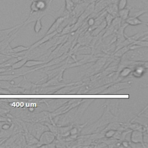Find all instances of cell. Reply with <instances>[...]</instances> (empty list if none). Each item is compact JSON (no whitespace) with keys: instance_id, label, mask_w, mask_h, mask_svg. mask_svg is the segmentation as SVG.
Returning a JSON list of instances; mask_svg holds the SVG:
<instances>
[{"instance_id":"9c48e42d","label":"cell","mask_w":148,"mask_h":148,"mask_svg":"<svg viewBox=\"0 0 148 148\" xmlns=\"http://www.w3.org/2000/svg\"><path fill=\"white\" fill-rule=\"evenodd\" d=\"M104 105L108 107L112 114L115 116H118L119 105V101L118 99H108L106 101Z\"/></svg>"},{"instance_id":"603a6c76","label":"cell","mask_w":148,"mask_h":148,"mask_svg":"<svg viewBox=\"0 0 148 148\" xmlns=\"http://www.w3.org/2000/svg\"><path fill=\"white\" fill-rule=\"evenodd\" d=\"M28 60L27 58H22L17 61H16V62H14L12 66H11V68L12 69H18L20 68L23 66H24V64L25 63V62Z\"/></svg>"},{"instance_id":"4dcf8cb0","label":"cell","mask_w":148,"mask_h":148,"mask_svg":"<svg viewBox=\"0 0 148 148\" xmlns=\"http://www.w3.org/2000/svg\"><path fill=\"white\" fill-rule=\"evenodd\" d=\"M127 2H128V0H119L117 3L118 9L120 10L126 8L127 5Z\"/></svg>"},{"instance_id":"8d00e7d4","label":"cell","mask_w":148,"mask_h":148,"mask_svg":"<svg viewBox=\"0 0 148 148\" xmlns=\"http://www.w3.org/2000/svg\"><path fill=\"white\" fill-rule=\"evenodd\" d=\"M11 125H12V124H9V123H8V124H3L2 126V129H3V130H7V129H8V128H9L10 127V126H11Z\"/></svg>"},{"instance_id":"9a60e30c","label":"cell","mask_w":148,"mask_h":148,"mask_svg":"<svg viewBox=\"0 0 148 148\" xmlns=\"http://www.w3.org/2000/svg\"><path fill=\"white\" fill-rule=\"evenodd\" d=\"M147 12V9H138L134 8H130L129 16L128 17H139L142 14Z\"/></svg>"},{"instance_id":"484cf974","label":"cell","mask_w":148,"mask_h":148,"mask_svg":"<svg viewBox=\"0 0 148 148\" xmlns=\"http://www.w3.org/2000/svg\"><path fill=\"white\" fill-rule=\"evenodd\" d=\"M34 25V32L36 34V35H37V34L40 31V30L42 28V18H38L37 20H36Z\"/></svg>"},{"instance_id":"44dd1931","label":"cell","mask_w":148,"mask_h":148,"mask_svg":"<svg viewBox=\"0 0 148 148\" xmlns=\"http://www.w3.org/2000/svg\"><path fill=\"white\" fill-rule=\"evenodd\" d=\"M129 12H130V8H125L124 9L119 10L117 16L120 17L122 20V21L125 20L128 17Z\"/></svg>"},{"instance_id":"7c38bea8","label":"cell","mask_w":148,"mask_h":148,"mask_svg":"<svg viewBox=\"0 0 148 148\" xmlns=\"http://www.w3.org/2000/svg\"><path fill=\"white\" fill-rule=\"evenodd\" d=\"M21 27V24H18L17 25H15L14 27L7 28V29H0V42L2 40L6 39L8 37H9L12 32L16 30V29L19 28Z\"/></svg>"},{"instance_id":"1f68e13d","label":"cell","mask_w":148,"mask_h":148,"mask_svg":"<svg viewBox=\"0 0 148 148\" xmlns=\"http://www.w3.org/2000/svg\"><path fill=\"white\" fill-rule=\"evenodd\" d=\"M30 9H31L30 12H34L38 11V9L37 8L36 4V1H32V2L30 5Z\"/></svg>"},{"instance_id":"5bb4252c","label":"cell","mask_w":148,"mask_h":148,"mask_svg":"<svg viewBox=\"0 0 148 148\" xmlns=\"http://www.w3.org/2000/svg\"><path fill=\"white\" fill-rule=\"evenodd\" d=\"M125 23H127L128 25H132V26H136L138 25H145L147 26V23L143 21L140 20L138 17H128L125 20Z\"/></svg>"},{"instance_id":"f546056e","label":"cell","mask_w":148,"mask_h":148,"mask_svg":"<svg viewBox=\"0 0 148 148\" xmlns=\"http://www.w3.org/2000/svg\"><path fill=\"white\" fill-rule=\"evenodd\" d=\"M116 132V130H108L104 131V138H106V139L109 138H112L114 133Z\"/></svg>"},{"instance_id":"74e56055","label":"cell","mask_w":148,"mask_h":148,"mask_svg":"<svg viewBox=\"0 0 148 148\" xmlns=\"http://www.w3.org/2000/svg\"><path fill=\"white\" fill-rule=\"evenodd\" d=\"M12 68H0V73H2V72H3L5 71H8V70H10Z\"/></svg>"},{"instance_id":"4fadbf2b","label":"cell","mask_w":148,"mask_h":148,"mask_svg":"<svg viewBox=\"0 0 148 148\" xmlns=\"http://www.w3.org/2000/svg\"><path fill=\"white\" fill-rule=\"evenodd\" d=\"M65 18V16H59L57 17L55 21H54V23H53V24L50 27V28H49L45 34V35L49 34L54 31H56L58 28V27H60V25L64 20Z\"/></svg>"},{"instance_id":"8992f818","label":"cell","mask_w":148,"mask_h":148,"mask_svg":"<svg viewBox=\"0 0 148 148\" xmlns=\"http://www.w3.org/2000/svg\"><path fill=\"white\" fill-rule=\"evenodd\" d=\"M147 69V61L143 62V64L136 65L133 67L131 75L135 78L142 77L146 72Z\"/></svg>"},{"instance_id":"836d02e7","label":"cell","mask_w":148,"mask_h":148,"mask_svg":"<svg viewBox=\"0 0 148 148\" xmlns=\"http://www.w3.org/2000/svg\"><path fill=\"white\" fill-rule=\"evenodd\" d=\"M121 146H123V147H128L130 146V142L127 140H124L121 141Z\"/></svg>"},{"instance_id":"e0dca14e","label":"cell","mask_w":148,"mask_h":148,"mask_svg":"<svg viewBox=\"0 0 148 148\" xmlns=\"http://www.w3.org/2000/svg\"><path fill=\"white\" fill-rule=\"evenodd\" d=\"M106 23L104 20L98 26H97L95 28H94L91 31H90V33L92 36H96L99 35L102 32V31H103L105 28H106Z\"/></svg>"},{"instance_id":"d590c367","label":"cell","mask_w":148,"mask_h":148,"mask_svg":"<svg viewBox=\"0 0 148 148\" xmlns=\"http://www.w3.org/2000/svg\"><path fill=\"white\" fill-rule=\"evenodd\" d=\"M7 121L11 122L10 120L8 118L0 116V122H7Z\"/></svg>"},{"instance_id":"3957f363","label":"cell","mask_w":148,"mask_h":148,"mask_svg":"<svg viewBox=\"0 0 148 148\" xmlns=\"http://www.w3.org/2000/svg\"><path fill=\"white\" fill-rule=\"evenodd\" d=\"M131 82H117L116 83H113L108 87H107L103 91H102V93L104 94H114L120 90L130 88L131 87Z\"/></svg>"},{"instance_id":"f35d334b","label":"cell","mask_w":148,"mask_h":148,"mask_svg":"<svg viewBox=\"0 0 148 148\" xmlns=\"http://www.w3.org/2000/svg\"><path fill=\"white\" fill-rule=\"evenodd\" d=\"M71 1H72L75 5H76V4H77V3H80V2H82V0H71Z\"/></svg>"},{"instance_id":"cb8c5ba5","label":"cell","mask_w":148,"mask_h":148,"mask_svg":"<svg viewBox=\"0 0 148 148\" xmlns=\"http://www.w3.org/2000/svg\"><path fill=\"white\" fill-rule=\"evenodd\" d=\"M65 9L68 12V13H72L73 11L75 4L71 1V0H65Z\"/></svg>"},{"instance_id":"ba28073f","label":"cell","mask_w":148,"mask_h":148,"mask_svg":"<svg viewBox=\"0 0 148 148\" xmlns=\"http://www.w3.org/2000/svg\"><path fill=\"white\" fill-rule=\"evenodd\" d=\"M57 34H58V32L56 31H54V32H53L52 33H50L49 34L44 35V36L42 37V38L40 39L37 42H36L35 43L32 44L31 46H30L29 47V50H32V49H35L37 48L39 46L42 45V44L45 43V42H46L48 40H49L50 39H51L54 36L57 35Z\"/></svg>"},{"instance_id":"e575fe53","label":"cell","mask_w":148,"mask_h":148,"mask_svg":"<svg viewBox=\"0 0 148 148\" xmlns=\"http://www.w3.org/2000/svg\"><path fill=\"white\" fill-rule=\"evenodd\" d=\"M10 93H11V92L9 90L0 88V94H10Z\"/></svg>"},{"instance_id":"83f0119b","label":"cell","mask_w":148,"mask_h":148,"mask_svg":"<svg viewBox=\"0 0 148 148\" xmlns=\"http://www.w3.org/2000/svg\"><path fill=\"white\" fill-rule=\"evenodd\" d=\"M115 17H114L113 16L111 15L110 14H109L108 13H106L105 16V21H106V27H108L112 23L113 20L114 19Z\"/></svg>"},{"instance_id":"52a82bcc","label":"cell","mask_w":148,"mask_h":148,"mask_svg":"<svg viewBox=\"0 0 148 148\" xmlns=\"http://www.w3.org/2000/svg\"><path fill=\"white\" fill-rule=\"evenodd\" d=\"M130 140L132 143H140L143 147H146L143 142V132L138 130H132L131 131Z\"/></svg>"},{"instance_id":"ac0fdd59","label":"cell","mask_w":148,"mask_h":148,"mask_svg":"<svg viewBox=\"0 0 148 148\" xmlns=\"http://www.w3.org/2000/svg\"><path fill=\"white\" fill-rule=\"evenodd\" d=\"M118 11H119V9H118L117 5L115 2L109 5L106 8V12L108 13L113 16L114 17L117 16Z\"/></svg>"},{"instance_id":"7a4b0ae2","label":"cell","mask_w":148,"mask_h":148,"mask_svg":"<svg viewBox=\"0 0 148 148\" xmlns=\"http://www.w3.org/2000/svg\"><path fill=\"white\" fill-rule=\"evenodd\" d=\"M147 47L129 50L121 57L122 59L135 61H147Z\"/></svg>"},{"instance_id":"8fae6325","label":"cell","mask_w":148,"mask_h":148,"mask_svg":"<svg viewBox=\"0 0 148 148\" xmlns=\"http://www.w3.org/2000/svg\"><path fill=\"white\" fill-rule=\"evenodd\" d=\"M19 30H20L19 28L16 29V30H14L13 32V33L9 37H8L6 39L0 42V52L3 51V50H5L9 45H10V42L15 38V37Z\"/></svg>"},{"instance_id":"60d3db41","label":"cell","mask_w":148,"mask_h":148,"mask_svg":"<svg viewBox=\"0 0 148 148\" xmlns=\"http://www.w3.org/2000/svg\"><path fill=\"white\" fill-rule=\"evenodd\" d=\"M32 1H36V0H32Z\"/></svg>"},{"instance_id":"277c9868","label":"cell","mask_w":148,"mask_h":148,"mask_svg":"<svg viewBox=\"0 0 148 148\" xmlns=\"http://www.w3.org/2000/svg\"><path fill=\"white\" fill-rule=\"evenodd\" d=\"M56 139L55 135L49 130L43 132L38 139V142L35 145L36 147H40L42 145L53 142Z\"/></svg>"},{"instance_id":"7402d4cb","label":"cell","mask_w":148,"mask_h":148,"mask_svg":"<svg viewBox=\"0 0 148 148\" xmlns=\"http://www.w3.org/2000/svg\"><path fill=\"white\" fill-rule=\"evenodd\" d=\"M130 50V46H125L124 47H122L121 48H120L119 49H118L117 51H116L114 53H113L114 56L115 57H117L119 58H121L127 51H128Z\"/></svg>"},{"instance_id":"30bf717a","label":"cell","mask_w":148,"mask_h":148,"mask_svg":"<svg viewBox=\"0 0 148 148\" xmlns=\"http://www.w3.org/2000/svg\"><path fill=\"white\" fill-rule=\"evenodd\" d=\"M23 125L24 126V131H25V132L23 135L25 139L27 146L30 147L32 145H36L38 142V139L28 131V128H27V127L24 124H23Z\"/></svg>"},{"instance_id":"d4e9b609","label":"cell","mask_w":148,"mask_h":148,"mask_svg":"<svg viewBox=\"0 0 148 148\" xmlns=\"http://www.w3.org/2000/svg\"><path fill=\"white\" fill-rule=\"evenodd\" d=\"M36 4L38 10H45L47 7L48 3L44 0H36Z\"/></svg>"},{"instance_id":"ab89813d","label":"cell","mask_w":148,"mask_h":148,"mask_svg":"<svg viewBox=\"0 0 148 148\" xmlns=\"http://www.w3.org/2000/svg\"><path fill=\"white\" fill-rule=\"evenodd\" d=\"M8 138H0V145H2L3 143V142L6 140Z\"/></svg>"},{"instance_id":"d6986e66","label":"cell","mask_w":148,"mask_h":148,"mask_svg":"<svg viewBox=\"0 0 148 148\" xmlns=\"http://www.w3.org/2000/svg\"><path fill=\"white\" fill-rule=\"evenodd\" d=\"M14 125L12 124L10 127L7 130L1 129L0 130V138H8L10 137L13 133Z\"/></svg>"},{"instance_id":"6da1fadb","label":"cell","mask_w":148,"mask_h":148,"mask_svg":"<svg viewBox=\"0 0 148 148\" xmlns=\"http://www.w3.org/2000/svg\"><path fill=\"white\" fill-rule=\"evenodd\" d=\"M103 108H105V109L101 117L87 128V130H88L87 132L88 133L100 132L104 129L109 123L118 121V116H115L112 114L108 106L103 105Z\"/></svg>"},{"instance_id":"ffe728a7","label":"cell","mask_w":148,"mask_h":148,"mask_svg":"<svg viewBox=\"0 0 148 148\" xmlns=\"http://www.w3.org/2000/svg\"><path fill=\"white\" fill-rule=\"evenodd\" d=\"M46 61H40V60H28L24 65V67L31 68L35 66H38L40 65H43L47 62Z\"/></svg>"},{"instance_id":"5b68a950","label":"cell","mask_w":148,"mask_h":148,"mask_svg":"<svg viewBox=\"0 0 148 148\" xmlns=\"http://www.w3.org/2000/svg\"><path fill=\"white\" fill-rule=\"evenodd\" d=\"M28 130L32 135H33L38 139L40 135L43 132L49 130V128L45 124H42L40 123L35 122V123L31 125L29 129Z\"/></svg>"},{"instance_id":"2e32d148","label":"cell","mask_w":148,"mask_h":148,"mask_svg":"<svg viewBox=\"0 0 148 148\" xmlns=\"http://www.w3.org/2000/svg\"><path fill=\"white\" fill-rule=\"evenodd\" d=\"M133 67L129 66H123L121 69L119 71V77L121 79L126 77L131 74Z\"/></svg>"},{"instance_id":"4316f807","label":"cell","mask_w":148,"mask_h":148,"mask_svg":"<svg viewBox=\"0 0 148 148\" xmlns=\"http://www.w3.org/2000/svg\"><path fill=\"white\" fill-rule=\"evenodd\" d=\"M19 76L14 75L10 74H0V80H6L10 81L13 80L14 79L17 78Z\"/></svg>"},{"instance_id":"b9f144b4","label":"cell","mask_w":148,"mask_h":148,"mask_svg":"<svg viewBox=\"0 0 148 148\" xmlns=\"http://www.w3.org/2000/svg\"><path fill=\"white\" fill-rule=\"evenodd\" d=\"M44 1H47V0H44Z\"/></svg>"},{"instance_id":"f1b7e54d","label":"cell","mask_w":148,"mask_h":148,"mask_svg":"<svg viewBox=\"0 0 148 148\" xmlns=\"http://www.w3.org/2000/svg\"><path fill=\"white\" fill-rule=\"evenodd\" d=\"M13 85L10 83L9 81L6 80H0V88L9 89Z\"/></svg>"},{"instance_id":"d6a6232c","label":"cell","mask_w":148,"mask_h":148,"mask_svg":"<svg viewBox=\"0 0 148 148\" xmlns=\"http://www.w3.org/2000/svg\"><path fill=\"white\" fill-rule=\"evenodd\" d=\"M88 18L87 20V25L90 27H91L92 25H93L94 23V21H95V18L93 17H88Z\"/></svg>"}]
</instances>
